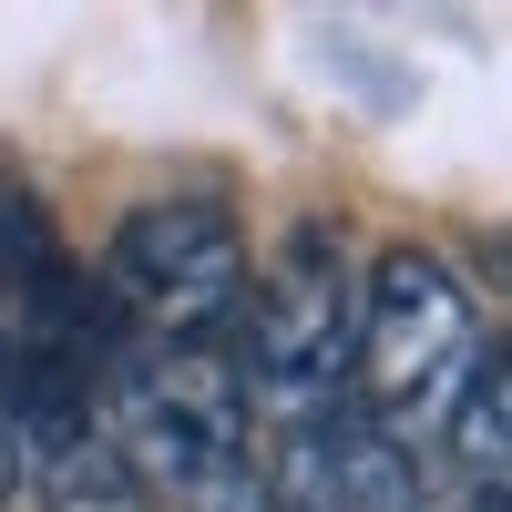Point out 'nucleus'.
Masks as SVG:
<instances>
[{"mask_svg":"<svg viewBox=\"0 0 512 512\" xmlns=\"http://www.w3.org/2000/svg\"><path fill=\"white\" fill-rule=\"evenodd\" d=\"M21 461H31V451H21V420H11V390H0V502H11V482H21Z\"/></svg>","mask_w":512,"mask_h":512,"instance_id":"obj_7","label":"nucleus"},{"mask_svg":"<svg viewBox=\"0 0 512 512\" xmlns=\"http://www.w3.org/2000/svg\"><path fill=\"white\" fill-rule=\"evenodd\" d=\"M472 512H512V492H472Z\"/></svg>","mask_w":512,"mask_h":512,"instance_id":"obj_9","label":"nucleus"},{"mask_svg":"<svg viewBox=\"0 0 512 512\" xmlns=\"http://www.w3.org/2000/svg\"><path fill=\"white\" fill-rule=\"evenodd\" d=\"M451 451L482 472V492H512V349L492 369H472V390L451 410Z\"/></svg>","mask_w":512,"mask_h":512,"instance_id":"obj_6","label":"nucleus"},{"mask_svg":"<svg viewBox=\"0 0 512 512\" xmlns=\"http://www.w3.org/2000/svg\"><path fill=\"white\" fill-rule=\"evenodd\" d=\"M349 369H359V287H349V256L308 226V236H287V256L267 277H256L236 390L256 410H277V420H328Z\"/></svg>","mask_w":512,"mask_h":512,"instance_id":"obj_3","label":"nucleus"},{"mask_svg":"<svg viewBox=\"0 0 512 512\" xmlns=\"http://www.w3.org/2000/svg\"><path fill=\"white\" fill-rule=\"evenodd\" d=\"M359 390L379 431H410V420H451L472 390V297L441 267L431 246H390L379 277L359 297Z\"/></svg>","mask_w":512,"mask_h":512,"instance_id":"obj_2","label":"nucleus"},{"mask_svg":"<svg viewBox=\"0 0 512 512\" xmlns=\"http://www.w3.org/2000/svg\"><path fill=\"white\" fill-rule=\"evenodd\" d=\"M123 472L144 492H175V502H216L246 472V390H236V359L216 338H185V349H144L123 359L113 379V431Z\"/></svg>","mask_w":512,"mask_h":512,"instance_id":"obj_1","label":"nucleus"},{"mask_svg":"<svg viewBox=\"0 0 512 512\" xmlns=\"http://www.w3.org/2000/svg\"><path fill=\"white\" fill-rule=\"evenodd\" d=\"M31 482H41V512H144V482L123 472V451L103 431H72L52 451H31Z\"/></svg>","mask_w":512,"mask_h":512,"instance_id":"obj_5","label":"nucleus"},{"mask_svg":"<svg viewBox=\"0 0 512 512\" xmlns=\"http://www.w3.org/2000/svg\"><path fill=\"white\" fill-rule=\"evenodd\" d=\"M267 512H318V502H297V492H267Z\"/></svg>","mask_w":512,"mask_h":512,"instance_id":"obj_8","label":"nucleus"},{"mask_svg":"<svg viewBox=\"0 0 512 512\" xmlns=\"http://www.w3.org/2000/svg\"><path fill=\"white\" fill-rule=\"evenodd\" d=\"M246 287V246H236V216L226 205H134L113 226V308L134 318L154 349H185L205 338Z\"/></svg>","mask_w":512,"mask_h":512,"instance_id":"obj_4","label":"nucleus"}]
</instances>
